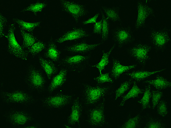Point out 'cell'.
I'll list each match as a JSON object with an SVG mask.
<instances>
[{"mask_svg": "<svg viewBox=\"0 0 171 128\" xmlns=\"http://www.w3.org/2000/svg\"><path fill=\"white\" fill-rule=\"evenodd\" d=\"M0 98L2 102L8 104L30 105L36 103L38 100L28 93L21 90L7 92L1 90Z\"/></svg>", "mask_w": 171, "mask_h": 128, "instance_id": "obj_1", "label": "cell"}, {"mask_svg": "<svg viewBox=\"0 0 171 128\" xmlns=\"http://www.w3.org/2000/svg\"><path fill=\"white\" fill-rule=\"evenodd\" d=\"M92 53L85 55H77L66 57L62 63L68 70L76 73L83 72L88 67L91 59Z\"/></svg>", "mask_w": 171, "mask_h": 128, "instance_id": "obj_2", "label": "cell"}, {"mask_svg": "<svg viewBox=\"0 0 171 128\" xmlns=\"http://www.w3.org/2000/svg\"><path fill=\"white\" fill-rule=\"evenodd\" d=\"M14 23L11 24L9 27L6 37L8 42V50L13 56L23 60H27L28 54L18 43L14 34Z\"/></svg>", "mask_w": 171, "mask_h": 128, "instance_id": "obj_3", "label": "cell"}, {"mask_svg": "<svg viewBox=\"0 0 171 128\" xmlns=\"http://www.w3.org/2000/svg\"><path fill=\"white\" fill-rule=\"evenodd\" d=\"M8 122L16 128H24L32 123L34 117L31 113L20 110L9 111L5 115Z\"/></svg>", "mask_w": 171, "mask_h": 128, "instance_id": "obj_4", "label": "cell"}, {"mask_svg": "<svg viewBox=\"0 0 171 128\" xmlns=\"http://www.w3.org/2000/svg\"><path fill=\"white\" fill-rule=\"evenodd\" d=\"M113 39L115 44L120 48L132 43L135 40L133 32L129 26L117 27L112 32Z\"/></svg>", "mask_w": 171, "mask_h": 128, "instance_id": "obj_5", "label": "cell"}, {"mask_svg": "<svg viewBox=\"0 0 171 128\" xmlns=\"http://www.w3.org/2000/svg\"><path fill=\"white\" fill-rule=\"evenodd\" d=\"M148 37L152 45L158 50L165 49L170 44V36L166 29L152 30L149 32Z\"/></svg>", "mask_w": 171, "mask_h": 128, "instance_id": "obj_6", "label": "cell"}, {"mask_svg": "<svg viewBox=\"0 0 171 128\" xmlns=\"http://www.w3.org/2000/svg\"><path fill=\"white\" fill-rule=\"evenodd\" d=\"M26 80L29 86L34 90L41 92L44 89L45 78L42 73L35 67L32 66L28 69Z\"/></svg>", "mask_w": 171, "mask_h": 128, "instance_id": "obj_7", "label": "cell"}, {"mask_svg": "<svg viewBox=\"0 0 171 128\" xmlns=\"http://www.w3.org/2000/svg\"><path fill=\"white\" fill-rule=\"evenodd\" d=\"M60 5L64 11L78 22L87 14V10L84 5L67 0H60Z\"/></svg>", "mask_w": 171, "mask_h": 128, "instance_id": "obj_8", "label": "cell"}, {"mask_svg": "<svg viewBox=\"0 0 171 128\" xmlns=\"http://www.w3.org/2000/svg\"><path fill=\"white\" fill-rule=\"evenodd\" d=\"M151 48L148 45L142 43L135 44L127 50L129 56L139 63L144 64L149 59Z\"/></svg>", "mask_w": 171, "mask_h": 128, "instance_id": "obj_9", "label": "cell"}, {"mask_svg": "<svg viewBox=\"0 0 171 128\" xmlns=\"http://www.w3.org/2000/svg\"><path fill=\"white\" fill-rule=\"evenodd\" d=\"M110 89L109 87L107 86L85 85L84 93L86 102L89 104H95L107 94Z\"/></svg>", "mask_w": 171, "mask_h": 128, "instance_id": "obj_10", "label": "cell"}, {"mask_svg": "<svg viewBox=\"0 0 171 128\" xmlns=\"http://www.w3.org/2000/svg\"><path fill=\"white\" fill-rule=\"evenodd\" d=\"M72 98L71 95L60 94L43 98L40 99V102L43 106L48 108H60L67 105Z\"/></svg>", "mask_w": 171, "mask_h": 128, "instance_id": "obj_11", "label": "cell"}, {"mask_svg": "<svg viewBox=\"0 0 171 128\" xmlns=\"http://www.w3.org/2000/svg\"><path fill=\"white\" fill-rule=\"evenodd\" d=\"M137 15L134 25L135 30H138L145 25L147 19L154 13L153 10L148 5L138 1L137 3Z\"/></svg>", "mask_w": 171, "mask_h": 128, "instance_id": "obj_12", "label": "cell"}, {"mask_svg": "<svg viewBox=\"0 0 171 128\" xmlns=\"http://www.w3.org/2000/svg\"><path fill=\"white\" fill-rule=\"evenodd\" d=\"M89 32L82 28H75L66 32L58 38L56 42L61 44L64 42L90 36Z\"/></svg>", "mask_w": 171, "mask_h": 128, "instance_id": "obj_13", "label": "cell"}, {"mask_svg": "<svg viewBox=\"0 0 171 128\" xmlns=\"http://www.w3.org/2000/svg\"><path fill=\"white\" fill-rule=\"evenodd\" d=\"M91 110L88 116V122L90 125L97 127L104 123L105 117L103 105H101Z\"/></svg>", "mask_w": 171, "mask_h": 128, "instance_id": "obj_14", "label": "cell"}, {"mask_svg": "<svg viewBox=\"0 0 171 128\" xmlns=\"http://www.w3.org/2000/svg\"><path fill=\"white\" fill-rule=\"evenodd\" d=\"M68 71V69L64 67L52 78L47 88L48 93L51 94L65 83L67 79Z\"/></svg>", "mask_w": 171, "mask_h": 128, "instance_id": "obj_15", "label": "cell"}, {"mask_svg": "<svg viewBox=\"0 0 171 128\" xmlns=\"http://www.w3.org/2000/svg\"><path fill=\"white\" fill-rule=\"evenodd\" d=\"M102 44L101 42L92 44L81 42L68 46L65 50L71 53L86 52L95 49Z\"/></svg>", "mask_w": 171, "mask_h": 128, "instance_id": "obj_16", "label": "cell"}, {"mask_svg": "<svg viewBox=\"0 0 171 128\" xmlns=\"http://www.w3.org/2000/svg\"><path fill=\"white\" fill-rule=\"evenodd\" d=\"M38 61L48 79H50L57 72V69L56 65L51 61L40 56L39 57Z\"/></svg>", "mask_w": 171, "mask_h": 128, "instance_id": "obj_17", "label": "cell"}, {"mask_svg": "<svg viewBox=\"0 0 171 128\" xmlns=\"http://www.w3.org/2000/svg\"><path fill=\"white\" fill-rule=\"evenodd\" d=\"M136 67L135 65H123L118 60L113 59L111 70V74L114 79L117 80L123 73Z\"/></svg>", "mask_w": 171, "mask_h": 128, "instance_id": "obj_18", "label": "cell"}, {"mask_svg": "<svg viewBox=\"0 0 171 128\" xmlns=\"http://www.w3.org/2000/svg\"><path fill=\"white\" fill-rule=\"evenodd\" d=\"M82 111L81 104L78 98L74 101L68 119V123L71 125L78 123L80 121Z\"/></svg>", "mask_w": 171, "mask_h": 128, "instance_id": "obj_19", "label": "cell"}, {"mask_svg": "<svg viewBox=\"0 0 171 128\" xmlns=\"http://www.w3.org/2000/svg\"><path fill=\"white\" fill-rule=\"evenodd\" d=\"M105 16L108 20L115 23L120 22L121 17L119 8L117 6H103L102 11Z\"/></svg>", "mask_w": 171, "mask_h": 128, "instance_id": "obj_20", "label": "cell"}, {"mask_svg": "<svg viewBox=\"0 0 171 128\" xmlns=\"http://www.w3.org/2000/svg\"><path fill=\"white\" fill-rule=\"evenodd\" d=\"M167 68V67L162 69L153 71H140L133 72L128 73L127 75L132 79L137 81H140L158 73L161 72Z\"/></svg>", "mask_w": 171, "mask_h": 128, "instance_id": "obj_21", "label": "cell"}, {"mask_svg": "<svg viewBox=\"0 0 171 128\" xmlns=\"http://www.w3.org/2000/svg\"><path fill=\"white\" fill-rule=\"evenodd\" d=\"M46 57L54 62L60 60V53L56 44L52 40L49 43L46 53Z\"/></svg>", "mask_w": 171, "mask_h": 128, "instance_id": "obj_22", "label": "cell"}, {"mask_svg": "<svg viewBox=\"0 0 171 128\" xmlns=\"http://www.w3.org/2000/svg\"><path fill=\"white\" fill-rule=\"evenodd\" d=\"M13 20L19 26V27L29 32L33 31L38 27L42 22V20H40L33 22H29L18 18H15Z\"/></svg>", "mask_w": 171, "mask_h": 128, "instance_id": "obj_23", "label": "cell"}, {"mask_svg": "<svg viewBox=\"0 0 171 128\" xmlns=\"http://www.w3.org/2000/svg\"><path fill=\"white\" fill-rule=\"evenodd\" d=\"M115 46V44H114L108 51L103 52L99 62L97 64L91 66L92 67H96L98 69L100 75L102 74V71L104 69L105 66L109 64V56Z\"/></svg>", "mask_w": 171, "mask_h": 128, "instance_id": "obj_24", "label": "cell"}, {"mask_svg": "<svg viewBox=\"0 0 171 128\" xmlns=\"http://www.w3.org/2000/svg\"><path fill=\"white\" fill-rule=\"evenodd\" d=\"M145 82L157 89H164L171 86V82L161 76H158L154 79L146 81Z\"/></svg>", "mask_w": 171, "mask_h": 128, "instance_id": "obj_25", "label": "cell"}, {"mask_svg": "<svg viewBox=\"0 0 171 128\" xmlns=\"http://www.w3.org/2000/svg\"><path fill=\"white\" fill-rule=\"evenodd\" d=\"M142 92V90L137 85L136 82L134 81L131 88L123 97L120 105L123 106L128 100L137 97Z\"/></svg>", "mask_w": 171, "mask_h": 128, "instance_id": "obj_26", "label": "cell"}, {"mask_svg": "<svg viewBox=\"0 0 171 128\" xmlns=\"http://www.w3.org/2000/svg\"><path fill=\"white\" fill-rule=\"evenodd\" d=\"M19 28L23 38V46L24 48L28 49L36 41L37 38L32 34L20 28L19 27Z\"/></svg>", "mask_w": 171, "mask_h": 128, "instance_id": "obj_27", "label": "cell"}, {"mask_svg": "<svg viewBox=\"0 0 171 128\" xmlns=\"http://www.w3.org/2000/svg\"><path fill=\"white\" fill-rule=\"evenodd\" d=\"M47 3L46 2H38L32 3L23 9L21 12H30L36 15L41 12L46 7Z\"/></svg>", "mask_w": 171, "mask_h": 128, "instance_id": "obj_28", "label": "cell"}, {"mask_svg": "<svg viewBox=\"0 0 171 128\" xmlns=\"http://www.w3.org/2000/svg\"><path fill=\"white\" fill-rule=\"evenodd\" d=\"M101 15L102 24L101 42L103 44L106 42L108 38L110 31V24L109 20L106 18L102 11Z\"/></svg>", "mask_w": 171, "mask_h": 128, "instance_id": "obj_29", "label": "cell"}, {"mask_svg": "<svg viewBox=\"0 0 171 128\" xmlns=\"http://www.w3.org/2000/svg\"><path fill=\"white\" fill-rule=\"evenodd\" d=\"M46 44L42 41H36L32 46L27 49V51L33 55H35L42 51L46 47Z\"/></svg>", "mask_w": 171, "mask_h": 128, "instance_id": "obj_30", "label": "cell"}, {"mask_svg": "<svg viewBox=\"0 0 171 128\" xmlns=\"http://www.w3.org/2000/svg\"><path fill=\"white\" fill-rule=\"evenodd\" d=\"M150 89V85H149L146 88L142 98L138 101L144 109L149 106L151 94Z\"/></svg>", "mask_w": 171, "mask_h": 128, "instance_id": "obj_31", "label": "cell"}, {"mask_svg": "<svg viewBox=\"0 0 171 128\" xmlns=\"http://www.w3.org/2000/svg\"><path fill=\"white\" fill-rule=\"evenodd\" d=\"M131 84L130 80H127L122 83L116 90L115 97L116 101L129 88Z\"/></svg>", "mask_w": 171, "mask_h": 128, "instance_id": "obj_32", "label": "cell"}, {"mask_svg": "<svg viewBox=\"0 0 171 128\" xmlns=\"http://www.w3.org/2000/svg\"><path fill=\"white\" fill-rule=\"evenodd\" d=\"M140 121L138 115L131 118L128 119L122 127L124 128H135L137 127Z\"/></svg>", "mask_w": 171, "mask_h": 128, "instance_id": "obj_33", "label": "cell"}, {"mask_svg": "<svg viewBox=\"0 0 171 128\" xmlns=\"http://www.w3.org/2000/svg\"><path fill=\"white\" fill-rule=\"evenodd\" d=\"M96 82L99 84H103L106 82L113 83V80L110 77L109 72L101 74L97 77L93 79Z\"/></svg>", "mask_w": 171, "mask_h": 128, "instance_id": "obj_34", "label": "cell"}, {"mask_svg": "<svg viewBox=\"0 0 171 128\" xmlns=\"http://www.w3.org/2000/svg\"><path fill=\"white\" fill-rule=\"evenodd\" d=\"M152 107L153 110L158 104L162 97V93L161 92L157 91H154L152 94Z\"/></svg>", "mask_w": 171, "mask_h": 128, "instance_id": "obj_35", "label": "cell"}, {"mask_svg": "<svg viewBox=\"0 0 171 128\" xmlns=\"http://www.w3.org/2000/svg\"><path fill=\"white\" fill-rule=\"evenodd\" d=\"M158 112L160 116H165L168 114V108L166 104L164 101L160 102L158 108Z\"/></svg>", "mask_w": 171, "mask_h": 128, "instance_id": "obj_36", "label": "cell"}, {"mask_svg": "<svg viewBox=\"0 0 171 128\" xmlns=\"http://www.w3.org/2000/svg\"><path fill=\"white\" fill-rule=\"evenodd\" d=\"M7 20L6 17L2 14H0V36L2 38L4 35V30Z\"/></svg>", "mask_w": 171, "mask_h": 128, "instance_id": "obj_37", "label": "cell"}, {"mask_svg": "<svg viewBox=\"0 0 171 128\" xmlns=\"http://www.w3.org/2000/svg\"><path fill=\"white\" fill-rule=\"evenodd\" d=\"M102 18L100 20L94 23L93 32L96 34H101L102 29Z\"/></svg>", "mask_w": 171, "mask_h": 128, "instance_id": "obj_38", "label": "cell"}, {"mask_svg": "<svg viewBox=\"0 0 171 128\" xmlns=\"http://www.w3.org/2000/svg\"><path fill=\"white\" fill-rule=\"evenodd\" d=\"M99 15V13H96L93 16L83 22L82 23V24L86 25L93 23H95L97 22V20Z\"/></svg>", "mask_w": 171, "mask_h": 128, "instance_id": "obj_39", "label": "cell"}, {"mask_svg": "<svg viewBox=\"0 0 171 128\" xmlns=\"http://www.w3.org/2000/svg\"><path fill=\"white\" fill-rule=\"evenodd\" d=\"M145 127L146 128H160L163 127L159 122L152 121L148 123Z\"/></svg>", "mask_w": 171, "mask_h": 128, "instance_id": "obj_40", "label": "cell"}, {"mask_svg": "<svg viewBox=\"0 0 171 128\" xmlns=\"http://www.w3.org/2000/svg\"><path fill=\"white\" fill-rule=\"evenodd\" d=\"M46 127L43 124L31 123L26 125L24 128H42Z\"/></svg>", "mask_w": 171, "mask_h": 128, "instance_id": "obj_41", "label": "cell"}]
</instances>
